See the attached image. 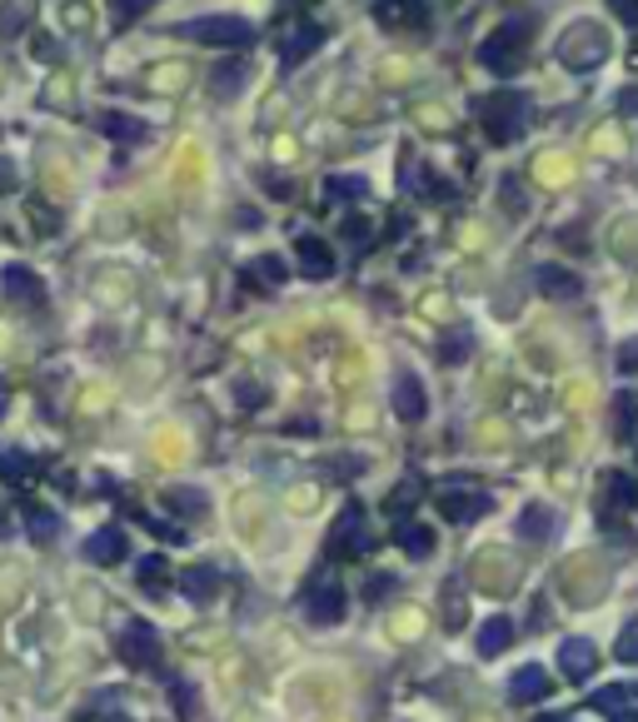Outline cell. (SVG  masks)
<instances>
[{
  "instance_id": "obj_1",
  "label": "cell",
  "mask_w": 638,
  "mask_h": 722,
  "mask_svg": "<svg viewBox=\"0 0 638 722\" xmlns=\"http://www.w3.org/2000/svg\"><path fill=\"white\" fill-rule=\"evenodd\" d=\"M529 40H533V15H508L479 40V65L499 80L524 71V60H529Z\"/></svg>"
},
{
  "instance_id": "obj_2",
  "label": "cell",
  "mask_w": 638,
  "mask_h": 722,
  "mask_svg": "<svg viewBox=\"0 0 638 722\" xmlns=\"http://www.w3.org/2000/svg\"><path fill=\"white\" fill-rule=\"evenodd\" d=\"M474 115H479V125H484V135L494 145H514L524 135V120H529V96H519V90H494V96H484L474 105Z\"/></svg>"
},
{
  "instance_id": "obj_3",
  "label": "cell",
  "mask_w": 638,
  "mask_h": 722,
  "mask_svg": "<svg viewBox=\"0 0 638 722\" xmlns=\"http://www.w3.org/2000/svg\"><path fill=\"white\" fill-rule=\"evenodd\" d=\"M609 50H614V40H609V30H603L599 21H574L564 36H559V60H564L574 75L599 71L603 60H609Z\"/></svg>"
},
{
  "instance_id": "obj_4",
  "label": "cell",
  "mask_w": 638,
  "mask_h": 722,
  "mask_svg": "<svg viewBox=\"0 0 638 722\" xmlns=\"http://www.w3.org/2000/svg\"><path fill=\"white\" fill-rule=\"evenodd\" d=\"M175 36L200 40V46H214V50H240V55H245L260 30H255L249 21H240V15H200V21L175 25Z\"/></svg>"
},
{
  "instance_id": "obj_5",
  "label": "cell",
  "mask_w": 638,
  "mask_h": 722,
  "mask_svg": "<svg viewBox=\"0 0 638 722\" xmlns=\"http://www.w3.org/2000/svg\"><path fill=\"white\" fill-rule=\"evenodd\" d=\"M115 652H120V663H131V668H155L160 663V633L145 618H135V623H125Z\"/></svg>"
},
{
  "instance_id": "obj_6",
  "label": "cell",
  "mask_w": 638,
  "mask_h": 722,
  "mask_svg": "<svg viewBox=\"0 0 638 722\" xmlns=\"http://www.w3.org/2000/svg\"><path fill=\"white\" fill-rule=\"evenodd\" d=\"M394 414L404 419V424H419V419L429 414V394H425V384H419V374L414 369H400L394 374Z\"/></svg>"
},
{
  "instance_id": "obj_7",
  "label": "cell",
  "mask_w": 638,
  "mask_h": 722,
  "mask_svg": "<svg viewBox=\"0 0 638 722\" xmlns=\"http://www.w3.org/2000/svg\"><path fill=\"white\" fill-rule=\"evenodd\" d=\"M369 548V533H365V509H349L340 513V523H334V538H330V558H359Z\"/></svg>"
},
{
  "instance_id": "obj_8",
  "label": "cell",
  "mask_w": 638,
  "mask_h": 722,
  "mask_svg": "<svg viewBox=\"0 0 638 722\" xmlns=\"http://www.w3.org/2000/svg\"><path fill=\"white\" fill-rule=\"evenodd\" d=\"M81 553H85V563H100V569H110V563H120V558L131 553V538H125V528H120V523H106L100 533H90V538H85Z\"/></svg>"
},
{
  "instance_id": "obj_9",
  "label": "cell",
  "mask_w": 638,
  "mask_h": 722,
  "mask_svg": "<svg viewBox=\"0 0 638 722\" xmlns=\"http://www.w3.org/2000/svg\"><path fill=\"white\" fill-rule=\"evenodd\" d=\"M375 15H379V25H390V30H425L429 25L425 0H375Z\"/></svg>"
},
{
  "instance_id": "obj_10",
  "label": "cell",
  "mask_w": 638,
  "mask_h": 722,
  "mask_svg": "<svg viewBox=\"0 0 638 722\" xmlns=\"http://www.w3.org/2000/svg\"><path fill=\"white\" fill-rule=\"evenodd\" d=\"M225 588V573L214 569V563H195V569L180 573V593H185L189 603H214Z\"/></svg>"
},
{
  "instance_id": "obj_11",
  "label": "cell",
  "mask_w": 638,
  "mask_h": 722,
  "mask_svg": "<svg viewBox=\"0 0 638 722\" xmlns=\"http://www.w3.org/2000/svg\"><path fill=\"white\" fill-rule=\"evenodd\" d=\"M295 254H299V274H305V279H330L334 264H340V260H334V249L324 245L319 235H299Z\"/></svg>"
},
{
  "instance_id": "obj_12",
  "label": "cell",
  "mask_w": 638,
  "mask_h": 722,
  "mask_svg": "<svg viewBox=\"0 0 638 722\" xmlns=\"http://www.w3.org/2000/svg\"><path fill=\"white\" fill-rule=\"evenodd\" d=\"M593 668H599V652H593V643H584V638L559 643V673H564V677L584 683V677H593Z\"/></svg>"
},
{
  "instance_id": "obj_13",
  "label": "cell",
  "mask_w": 638,
  "mask_h": 722,
  "mask_svg": "<svg viewBox=\"0 0 638 722\" xmlns=\"http://www.w3.org/2000/svg\"><path fill=\"white\" fill-rule=\"evenodd\" d=\"M344 603H349V598H344V588L340 583H324V588L319 593H309V623H319V627H334L344 618Z\"/></svg>"
},
{
  "instance_id": "obj_14",
  "label": "cell",
  "mask_w": 638,
  "mask_h": 722,
  "mask_svg": "<svg viewBox=\"0 0 638 722\" xmlns=\"http://www.w3.org/2000/svg\"><path fill=\"white\" fill-rule=\"evenodd\" d=\"M554 693V683H549V673L539 663H524L519 673L508 677V698L514 702H539V698H549Z\"/></svg>"
},
{
  "instance_id": "obj_15",
  "label": "cell",
  "mask_w": 638,
  "mask_h": 722,
  "mask_svg": "<svg viewBox=\"0 0 638 722\" xmlns=\"http://www.w3.org/2000/svg\"><path fill=\"white\" fill-rule=\"evenodd\" d=\"M489 509H494V498L489 494H439V513H444L450 523H474Z\"/></svg>"
},
{
  "instance_id": "obj_16",
  "label": "cell",
  "mask_w": 638,
  "mask_h": 722,
  "mask_svg": "<svg viewBox=\"0 0 638 722\" xmlns=\"http://www.w3.org/2000/svg\"><path fill=\"white\" fill-rule=\"evenodd\" d=\"M324 46V25H299L295 36H284V50H280V65L284 71H295L299 60H309L315 50Z\"/></svg>"
},
{
  "instance_id": "obj_17",
  "label": "cell",
  "mask_w": 638,
  "mask_h": 722,
  "mask_svg": "<svg viewBox=\"0 0 638 722\" xmlns=\"http://www.w3.org/2000/svg\"><path fill=\"white\" fill-rule=\"evenodd\" d=\"M284 260L280 254H260V260H249V264H240V285H249V289H274V285H284Z\"/></svg>"
},
{
  "instance_id": "obj_18",
  "label": "cell",
  "mask_w": 638,
  "mask_h": 722,
  "mask_svg": "<svg viewBox=\"0 0 638 722\" xmlns=\"http://www.w3.org/2000/svg\"><path fill=\"white\" fill-rule=\"evenodd\" d=\"M0 285H5V295H11V299H21V304H46V289H40V279L25 270V264H5Z\"/></svg>"
},
{
  "instance_id": "obj_19",
  "label": "cell",
  "mask_w": 638,
  "mask_h": 722,
  "mask_svg": "<svg viewBox=\"0 0 638 722\" xmlns=\"http://www.w3.org/2000/svg\"><path fill=\"white\" fill-rule=\"evenodd\" d=\"M519 538L524 544H549V538H554V509L529 503V509L519 513Z\"/></svg>"
},
{
  "instance_id": "obj_20",
  "label": "cell",
  "mask_w": 638,
  "mask_h": 722,
  "mask_svg": "<svg viewBox=\"0 0 638 722\" xmlns=\"http://www.w3.org/2000/svg\"><path fill=\"white\" fill-rule=\"evenodd\" d=\"M394 544H400L409 558H429V553H434V533H429L425 523L404 519V523H394Z\"/></svg>"
},
{
  "instance_id": "obj_21",
  "label": "cell",
  "mask_w": 638,
  "mask_h": 722,
  "mask_svg": "<svg viewBox=\"0 0 638 722\" xmlns=\"http://www.w3.org/2000/svg\"><path fill=\"white\" fill-rule=\"evenodd\" d=\"M539 289H544L549 299H574L579 295V274H568V270H559V264H539Z\"/></svg>"
},
{
  "instance_id": "obj_22",
  "label": "cell",
  "mask_w": 638,
  "mask_h": 722,
  "mask_svg": "<svg viewBox=\"0 0 638 722\" xmlns=\"http://www.w3.org/2000/svg\"><path fill=\"white\" fill-rule=\"evenodd\" d=\"M25 533H30L36 544H56L60 538V513L46 509V503H30V509H25Z\"/></svg>"
},
{
  "instance_id": "obj_23",
  "label": "cell",
  "mask_w": 638,
  "mask_h": 722,
  "mask_svg": "<svg viewBox=\"0 0 638 722\" xmlns=\"http://www.w3.org/2000/svg\"><path fill=\"white\" fill-rule=\"evenodd\" d=\"M160 503L175 513H189V519H200V513H210V494L205 488H165L160 494Z\"/></svg>"
},
{
  "instance_id": "obj_24",
  "label": "cell",
  "mask_w": 638,
  "mask_h": 722,
  "mask_svg": "<svg viewBox=\"0 0 638 722\" xmlns=\"http://www.w3.org/2000/svg\"><path fill=\"white\" fill-rule=\"evenodd\" d=\"M170 702H175L180 722H200V693H195V683L189 677H170Z\"/></svg>"
},
{
  "instance_id": "obj_25",
  "label": "cell",
  "mask_w": 638,
  "mask_h": 722,
  "mask_svg": "<svg viewBox=\"0 0 638 722\" xmlns=\"http://www.w3.org/2000/svg\"><path fill=\"white\" fill-rule=\"evenodd\" d=\"M508 643H514V623H508V618H489V623L479 627V652H484V658H499Z\"/></svg>"
},
{
  "instance_id": "obj_26",
  "label": "cell",
  "mask_w": 638,
  "mask_h": 722,
  "mask_svg": "<svg viewBox=\"0 0 638 722\" xmlns=\"http://www.w3.org/2000/svg\"><path fill=\"white\" fill-rule=\"evenodd\" d=\"M135 578H140V588H145V593H165V588H170V558H165V553L140 558Z\"/></svg>"
},
{
  "instance_id": "obj_27",
  "label": "cell",
  "mask_w": 638,
  "mask_h": 722,
  "mask_svg": "<svg viewBox=\"0 0 638 722\" xmlns=\"http://www.w3.org/2000/svg\"><path fill=\"white\" fill-rule=\"evenodd\" d=\"M474 349V334L469 329H454L439 339V364H464V354Z\"/></svg>"
},
{
  "instance_id": "obj_28",
  "label": "cell",
  "mask_w": 638,
  "mask_h": 722,
  "mask_svg": "<svg viewBox=\"0 0 638 722\" xmlns=\"http://www.w3.org/2000/svg\"><path fill=\"white\" fill-rule=\"evenodd\" d=\"M100 130H106V135H120V140H145V125H140V120L115 115V110H106V115H100Z\"/></svg>"
},
{
  "instance_id": "obj_29",
  "label": "cell",
  "mask_w": 638,
  "mask_h": 722,
  "mask_svg": "<svg viewBox=\"0 0 638 722\" xmlns=\"http://www.w3.org/2000/svg\"><path fill=\"white\" fill-rule=\"evenodd\" d=\"M324 195H334V200H365L369 185L359 175H330L324 179Z\"/></svg>"
},
{
  "instance_id": "obj_30",
  "label": "cell",
  "mask_w": 638,
  "mask_h": 722,
  "mask_svg": "<svg viewBox=\"0 0 638 722\" xmlns=\"http://www.w3.org/2000/svg\"><path fill=\"white\" fill-rule=\"evenodd\" d=\"M240 80H245V55L230 60V65H220V71H214V96H235Z\"/></svg>"
},
{
  "instance_id": "obj_31",
  "label": "cell",
  "mask_w": 638,
  "mask_h": 722,
  "mask_svg": "<svg viewBox=\"0 0 638 722\" xmlns=\"http://www.w3.org/2000/svg\"><path fill=\"white\" fill-rule=\"evenodd\" d=\"M634 394H618V399H614V434L618 438H628V434H634V424H638V409H634Z\"/></svg>"
},
{
  "instance_id": "obj_32",
  "label": "cell",
  "mask_w": 638,
  "mask_h": 722,
  "mask_svg": "<svg viewBox=\"0 0 638 722\" xmlns=\"http://www.w3.org/2000/svg\"><path fill=\"white\" fill-rule=\"evenodd\" d=\"M150 5H160V0H110V15H115V25H135Z\"/></svg>"
},
{
  "instance_id": "obj_33",
  "label": "cell",
  "mask_w": 638,
  "mask_h": 722,
  "mask_svg": "<svg viewBox=\"0 0 638 722\" xmlns=\"http://www.w3.org/2000/svg\"><path fill=\"white\" fill-rule=\"evenodd\" d=\"M25 474H30V459L15 449H0V478H5V484H21Z\"/></svg>"
},
{
  "instance_id": "obj_34",
  "label": "cell",
  "mask_w": 638,
  "mask_h": 722,
  "mask_svg": "<svg viewBox=\"0 0 638 722\" xmlns=\"http://www.w3.org/2000/svg\"><path fill=\"white\" fill-rule=\"evenodd\" d=\"M25 15H30V0H11V11L0 15V36H5V40H11V36H21Z\"/></svg>"
},
{
  "instance_id": "obj_35",
  "label": "cell",
  "mask_w": 638,
  "mask_h": 722,
  "mask_svg": "<svg viewBox=\"0 0 638 722\" xmlns=\"http://www.w3.org/2000/svg\"><path fill=\"white\" fill-rule=\"evenodd\" d=\"M618 663H638V618H628V627L618 633Z\"/></svg>"
},
{
  "instance_id": "obj_36",
  "label": "cell",
  "mask_w": 638,
  "mask_h": 722,
  "mask_svg": "<svg viewBox=\"0 0 638 722\" xmlns=\"http://www.w3.org/2000/svg\"><path fill=\"white\" fill-rule=\"evenodd\" d=\"M624 698H638V683H628V687H609V693H599V698H593V708H614V702H624Z\"/></svg>"
},
{
  "instance_id": "obj_37",
  "label": "cell",
  "mask_w": 638,
  "mask_h": 722,
  "mask_svg": "<svg viewBox=\"0 0 638 722\" xmlns=\"http://www.w3.org/2000/svg\"><path fill=\"white\" fill-rule=\"evenodd\" d=\"M609 484H614V488H609V494H614V498H624V503H638V488H634V478L614 474V478H609Z\"/></svg>"
},
{
  "instance_id": "obj_38",
  "label": "cell",
  "mask_w": 638,
  "mask_h": 722,
  "mask_svg": "<svg viewBox=\"0 0 638 722\" xmlns=\"http://www.w3.org/2000/svg\"><path fill=\"white\" fill-rule=\"evenodd\" d=\"M15 185H21V175H15V165L5 160V154H0V195H11Z\"/></svg>"
},
{
  "instance_id": "obj_39",
  "label": "cell",
  "mask_w": 638,
  "mask_h": 722,
  "mask_svg": "<svg viewBox=\"0 0 638 722\" xmlns=\"http://www.w3.org/2000/svg\"><path fill=\"white\" fill-rule=\"evenodd\" d=\"M235 394H240V399H249L245 409H260V403H265V389H260V384H240Z\"/></svg>"
},
{
  "instance_id": "obj_40",
  "label": "cell",
  "mask_w": 638,
  "mask_h": 722,
  "mask_svg": "<svg viewBox=\"0 0 638 722\" xmlns=\"http://www.w3.org/2000/svg\"><path fill=\"white\" fill-rule=\"evenodd\" d=\"M614 11H618V21H628L638 30V0H614Z\"/></svg>"
},
{
  "instance_id": "obj_41",
  "label": "cell",
  "mask_w": 638,
  "mask_h": 722,
  "mask_svg": "<svg viewBox=\"0 0 638 722\" xmlns=\"http://www.w3.org/2000/svg\"><path fill=\"white\" fill-rule=\"evenodd\" d=\"M618 369H638V339L618 349Z\"/></svg>"
},
{
  "instance_id": "obj_42",
  "label": "cell",
  "mask_w": 638,
  "mask_h": 722,
  "mask_svg": "<svg viewBox=\"0 0 638 722\" xmlns=\"http://www.w3.org/2000/svg\"><path fill=\"white\" fill-rule=\"evenodd\" d=\"M618 115H638V90H628V96H618Z\"/></svg>"
},
{
  "instance_id": "obj_43",
  "label": "cell",
  "mask_w": 638,
  "mask_h": 722,
  "mask_svg": "<svg viewBox=\"0 0 638 722\" xmlns=\"http://www.w3.org/2000/svg\"><path fill=\"white\" fill-rule=\"evenodd\" d=\"M36 55H46V60H56V40H50V36H36Z\"/></svg>"
},
{
  "instance_id": "obj_44",
  "label": "cell",
  "mask_w": 638,
  "mask_h": 722,
  "mask_svg": "<svg viewBox=\"0 0 638 722\" xmlns=\"http://www.w3.org/2000/svg\"><path fill=\"white\" fill-rule=\"evenodd\" d=\"M390 588H394V578H375V583H369V598H384Z\"/></svg>"
},
{
  "instance_id": "obj_45",
  "label": "cell",
  "mask_w": 638,
  "mask_h": 722,
  "mask_svg": "<svg viewBox=\"0 0 638 722\" xmlns=\"http://www.w3.org/2000/svg\"><path fill=\"white\" fill-rule=\"evenodd\" d=\"M0 538H11V513H0Z\"/></svg>"
},
{
  "instance_id": "obj_46",
  "label": "cell",
  "mask_w": 638,
  "mask_h": 722,
  "mask_svg": "<svg viewBox=\"0 0 638 722\" xmlns=\"http://www.w3.org/2000/svg\"><path fill=\"white\" fill-rule=\"evenodd\" d=\"M5 409H11V389H5V384H0V414H5Z\"/></svg>"
},
{
  "instance_id": "obj_47",
  "label": "cell",
  "mask_w": 638,
  "mask_h": 722,
  "mask_svg": "<svg viewBox=\"0 0 638 722\" xmlns=\"http://www.w3.org/2000/svg\"><path fill=\"white\" fill-rule=\"evenodd\" d=\"M614 722H638V712H614Z\"/></svg>"
},
{
  "instance_id": "obj_48",
  "label": "cell",
  "mask_w": 638,
  "mask_h": 722,
  "mask_svg": "<svg viewBox=\"0 0 638 722\" xmlns=\"http://www.w3.org/2000/svg\"><path fill=\"white\" fill-rule=\"evenodd\" d=\"M539 722H568V718H559V712H549V718H539Z\"/></svg>"
},
{
  "instance_id": "obj_49",
  "label": "cell",
  "mask_w": 638,
  "mask_h": 722,
  "mask_svg": "<svg viewBox=\"0 0 638 722\" xmlns=\"http://www.w3.org/2000/svg\"><path fill=\"white\" fill-rule=\"evenodd\" d=\"M106 722H131V718H106Z\"/></svg>"
}]
</instances>
